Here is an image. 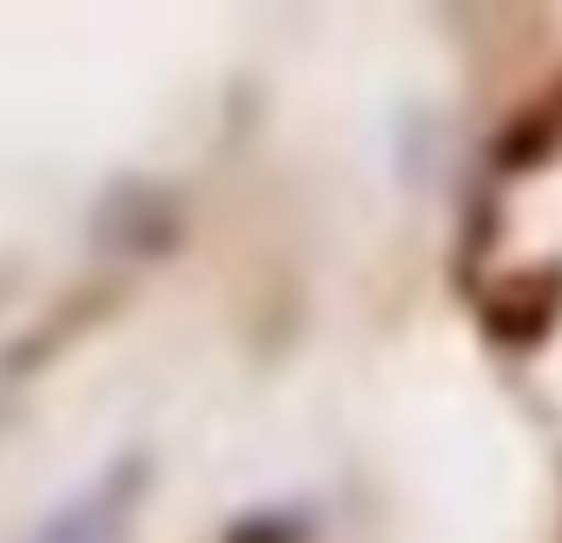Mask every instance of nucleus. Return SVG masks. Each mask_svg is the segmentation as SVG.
I'll return each mask as SVG.
<instances>
[{"label":"nucleus","instance_id":"nucleus-1","mask_svg":"<svg viewBox=\"0 0 562 543\" xmlns=\"http://www.w3.org/2000/svg\"><path fill=\"white\" fill-rule=\"evenodd\" d=\"M555 319H562V265L516 272L503 292L483 299V325H490L503 345H536V339H549Z\"/></svg>","mask_w":562,"mask_h":543},{"label":"nucleus","instance_id":"nucleus-2","mask_svg":"<svg viewBox=\"0 0 562 543\" xmlns=\"http://www.w3.org/2000/svg\"><path fill=\"white\" fill-rule=\"evenodd\" d=\"M562 146V87L542 100V107H522V120L503 133V146H496V159L509 166V173H522V166H542L549 153Z\"/></svg>","mask_w":562,"mask_h":543},{"label":"nucleus","instance_id":"nucleus-3","mask_svg":"<svg viewBox=\"0 0 562 543\" xmlns=\"http://www.w3.org/2000/svg\"><path fill=\"white\" fill-rule=\"evenodd\" d=\"M106 503H113V497H93L87 510H74V517H60V523H54V530H47L41 543H113V530L100 523V517H106Z\"/></svg>","mask_w":562,"mask_h":543},{"label":"nucleus","instance_id":"nucleus-4","mask_svg":"<svg viewBox=\"0 0 562 543\" xmlns=\"http://www.w3.org/2000/svg\"><path fill=\"white\" fill-rule=\"evenodd\" d=\"M225 543H299V523L292 517H245L225 530Z\"/></svg>","mask_w":562,"mask_h":543}]
</instances>
